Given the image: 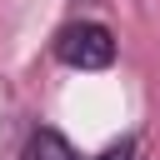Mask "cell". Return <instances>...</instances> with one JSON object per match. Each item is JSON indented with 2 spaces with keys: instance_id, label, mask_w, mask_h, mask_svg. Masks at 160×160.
<instances>
[{
  "instance_id": "obj_1",
  "label": "cell",
  "mask_w": 160,
  "mask_h": 160,
  "mask_svg": "<svg viewBox=\"0 0 160 160\" xmlns=\"http://www.w3.org/2000/svg\"><path fill=\"white\" fill-rule=\"evenodd\" d=\"M55 60L70 70H110L115 65V35L100 20H70L55 35Z\"/></svg>"
},
{
  "instance_id": "obj_2",
  "label": "cell",
  "mask_w": 160,
  "mask_h": 160,
  "mask_svg": "<svg viewBox=\"0 0 160 160\" xmlns=\"http://www.w3.org/2000/svg\"><path fill=\"white\" fill-rule=\"evenodd\" d=\"M20 160H80V155H75V145H70L60 130L40 125V130H30V140H25V155H20Z\"/></svg>"
},
{
  "instance_id": "obj_3",
  "label": "cell",
  "mask_w": 160,
  "mask_h": 160,
  "mask_svg": "<svg viewBox=\"0 0 160 160\" xmlns=\"http://www.w3.org/2000/svg\"><path fill=\"white\" fill-rule=\"evenodd\" d=\"M95 160H135V135H125L120 145H110V150H100Z\"/></svg>"
}]
</instances>
